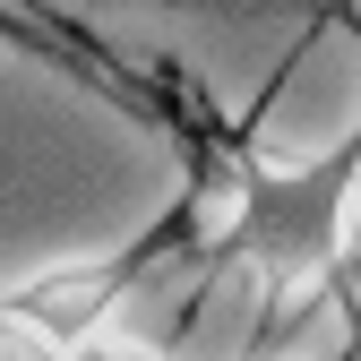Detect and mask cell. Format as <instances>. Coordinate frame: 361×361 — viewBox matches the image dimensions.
Segmentation results:
<instances>
[{
    "label": "cell",
    "instance_id": "1",
    "mask_svg": "<svg viewBox=\"0 0 361 361\" xmlns=\"http://www.w3.org/2000/svg\"><path fill=\"white\" fill-rule=\"evenodd\" d=\"M344 293H353V301H361V250H353V267H344Z\"/></svg>",
    "mask_w": 361,
    "mask_h": 361
}]
</instances>
